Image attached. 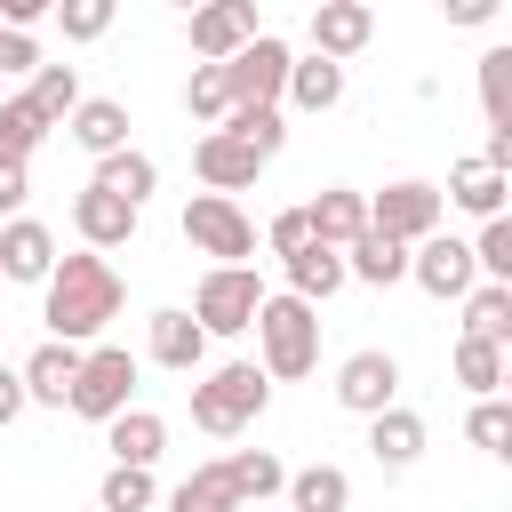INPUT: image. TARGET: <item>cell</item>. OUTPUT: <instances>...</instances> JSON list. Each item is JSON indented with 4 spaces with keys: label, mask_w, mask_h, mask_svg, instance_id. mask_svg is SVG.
Here are the masks:
<instances>
[{
    "label": "cell",
    "mask_w": 512,
    "mask_h": 512,
    "mask_svg": "<svg viewBox=\"0 0 512 512\" xmlns=\"http://www.w3.org/2000/svg\"><path fill=\"white\" fill-rule=\"evenodd\" d=\"M120 312V272L80 248V256H56V272L40 280V320H48V344H88L104 336V320Z\"/></svg>",
    "instance_id": "6da1fadb"
},
{
    "label": "cell",
    "mask_w": 512,
    "mask_h": 512,
    "mask_svg": "<svg viewBox=\"0 0 512 512\" xmlns=\"http://www.w3.org/2000/svg\"><path fill=\"white\" fill-rule=\"evenodd\" d=\"M248 328H256V368H264V376L296 384V376H312V368H320V312H312V304H296L288 288H280V296H264Z\"/></svg>",
    "instance_id": "7a4b0ae2"
},
{
    "label": "cell",
    "mask_w": 512,
    "mask_h": 512,
    "mask_svg": "<svg viewBox=\"0 0 512 512\" xmlns=\"http://www.w3.org/2000/svg\"><path fill=\"white\" fill-rule=\"evenodd\" d=\"M264 400H272V376L256 360H224V368H208L192 384V424L216 432V440H232V432H248L264 416Z\"/></svg>",
    "instance_id": "3957f363"
},
{
    "label": "cell",
    "mask_w": 512,
    "mask_h": 512,
    "mask_svg": "<svg viewBox=\"0 0 512 512\" xmlns=\"http://www.w3.org/2000/svg\"><path fill=\"white\" fill-rule=\"evenodd\" d=\"M288 64L296 48L280 32H256L232 64H224V88H232V112H280V88H288Z\"/></svg>",
    "instance_id": "277c9868"
},
{
    "label": "cell",
    "mask_w": 512,
    "mask_h": 512,
    "mask_svg": "<svg viewBox=\"0 0 512 512\" xmlns=\"http://www.w3.org/2000/svg\"><path fill=\"white\" fill-rule=\"evenodd\" d=\"M128 392H136V352H120V344H96V352H80V376H72V416H88V424H112L120 408H128Z\"/></svg>",
    "instance_id": "5b68a950"
},
{
    "label": "cell",
    "mask_w": 512,
    "mask_h": 512,
    "mask_svg": "<svg viewBox=\"0 0 512 512\" xmlns=\"http://www.w3.org/2000/svg\"><path fill=\"white\" fill-rule=\"evenodd\" d=\"M368 232H384V240H400V248L432 240V232H440V184H424V176H400V184L368 192Z\"/></svg>",
    "instance_id": "8992f818"
},
{
    "label": "cell",
    "mask_w": 512,
    "mask_h": 512,
    "mask_svg": "<svg viewBox=\"0 0 512 512\" xmlns=\"http://www.w3.org/2000/svg\"><path fill=\"white\" fill-rule=\"evenodd\" d=\"M256 304H264V280H256L248 264H216V272L192 288V320H200V336H240V328L256 320Z\"/></svg>",
    "instance_id": "52a82bcc"
},
{
    "label": "cell",
    "mask_w": 512,
    "mask_h": 512,
    "mask_svg": "<svg viewBox=\"0 0 512 512\" xmlns=\"http://www.w3.org/2000/svg\"><path fill=\"white\" fill-rule=\"evenodd\" d=\"M184 240H192L200 256H216V264H248V256H256V224H248L232 200H216V192H192V200H184Z\"/></svg>",
    "instance_id": "ba28073f"
},
{
    "label": "cell",
    "mask_w": 512,
    "mask_h": 512,
    "mask_svg": "<svg viewBox=\"0 0 512 512\" xmlns=\"http://www.w3.org/2000/svg\"><path fill=\"white\" fill-rule=\"evenodd\" d=\"M408 280H416L424 296H440V304H448V296L464 304V296L480 288V272H472V240H448V232L416 240V248H408Z\"/></svg>",
    "instance_id": "9c48e42d"
},
{
    "label": "cell",
    "mask_w": 512,
    "mask_h": 512,
    "mask_svg": "<svg viewBox=\"0 0 512 512\" xmlns=\"http://www.w3.org/2000/svg\"><path fill=\"white\" fill-rule=\"evenodd\" d=\"M336 408L344 416H384V408H400V360L392 352H352L344 368H336Z\"/></svg>",
    "instance_id": "30bf717a"
},
{
    "label": "cell",
    "mask_w": 512,
    "mask_h": 512,
    "mask_svg": "<svg viewBox=\"0 0 512 512\" xmlns=\"http://www.w3.org/2000/svg\"><path fill=\"white\" fill-rule=\"evenodd\" d=\"M256 32H264L256 24V0H208V8H192V56L200 64H232Z\"/></svg>",
    "instance_id": "8fae6325"
},
{
    "label": "cell",
    "mask_w": 512,
    "mask_h": 512,
    "mask_svg": "<svg viewBox=\"0 0 512 512\" xmlns=\"http://www.w3.org/2000/svg\"><path fill=\"white\" fill-rule=\"evenodd\" d=\"M192 176L216 192V200H232V192H248L256 176H264V160L240 144V136H224V128H208L200 144H192Z\"/></svg>",
    "instance_id": "7c38bea8"
},
{
    "label": "cell",
    "mask_w": 512,
    "mask_h": 512,
    "mask_svg": "<svg viewBox=\"0 0 512 512\" xmlns=\"http://www.w3.org/2000/svg\"><path fill=\"white\" fill-rule=\"evenodd\" d=\"M368 40H376V8H368V0H320V8H312V56L344 64V56H360Z\"/></svg>",
    "instance_id": "4fadbf2b"
},
{
    "label": "cell",
    "mask_w": 512,
    "mask_h": 512,
    "mask_svg": "<svg viewBox=\"0 0 512 512\" xmlns=\"http://www.w3.org/2000/svg\"><path fill=\"white\" fill-rule=\"evenodd\" d=\"M304 224H312V240L320 248H352L360 232H368V192H352V184H328V192H312L304 200Z\"/></svg>",
    "instance_id": "5bb4252c"
},
{
    "label": "cell",
    "mask_w": 512,
    "mask_h": 512,
    "mask_svg": "<svg viewBox=\"0 0 512 512\" xmlns=\"http://www.w3.org/2000/svg\"><path fill=\"white\" fill-rule=\"evenodd\" d=\"M56 272V232L48 224H32V216H8L0 224V280H48Z\"/></svg>",
    "instance_id": "9a60e30c"
},
{
    "label": "cell",
    "mask_w": 512,
    "mask_h": 512,
    "mask_svg": "<svg viewBox=\"0 0 512 512\" xmlns=\"http://www.w3.org/2000/svg\"><path fill=\"white\" fill-rule=\"evenodd\" d=\"M64 128H72V144H80V152H96V160L128 152V104H120V96H80Z\"/></svg>",
    "instance_id": "2e32d148"
},
{
    "label": "cell",
    "mask_w": 512,
    "mask_h": 512,
    "mask_svg": "<svg viewBox=\"0 0 512 512\" xmlns=\"http://www.w3.org/2000/svg\"><path fill=\"white\" fill-rule=\"evenodd\" d=\"M144 352L160 360V368H176V376H192L200 360H208V336H200V320L192 312H152V328H144Z\"/></svg>",
    "instance_id": "e0dca14e"
},
{
    "label": "cell",
    "mask_w": 512,
    "mask_h": 512,
    "mask_svg": "<svg viewBox=\"0 0 512 512\" xmlns=\"http://www.w3.org/2000/svg\"><path fill=\"white\" fill-rule=\"evenodd\" d=\"M104 440H112V464L152 472V464H160V448H168V416H152V408H120V416L104 424Z\"/></svg>",
    "instance_id": "ac0fdd59"
},
{
    "label": "cell",
    "mask_w": 512,
    "mask_h": 512,
    "mask_svg": "<svg viewBox=\"0 0 512 512\" xmlns=\"http://www.w3.org/2000/svg\"><path fill=\"white\" fill-rule=\"evenodd\" d=\"M504 192H512V176H496L488 160H456L448 168V192H440V208H464V216H504Z\"/></svg>",
    "instance_id": "d6986e66"
},
{
    "label": "cell",
    "mask_w": 512,
    "mask_h": 512,
    "mask_svg": "<svg viewBox=\"0 0 512 512\" xmlns=\"http://www.w3.org/2000/svg\"><path fill=\"white\" fill-rule=\"evenodd\" d=\"M152 184H160L152 152H112V160H96V176H88V192H104V200H120V208H136V216H144Z\"/></svg>",
    "instance_id": "ffe728a7"
},
{
    "label": "cell",
    "mask_w": 512,
    "mask_h": 512,
    "mask_svg": "<svg viewBox=\"0 0 512 512\" xmlns=\"http://www.w3.org/2000/svg\"><path fill=\"white\" fill-rule=\"evenodd\" d=\"M72 232H80V248H128L136 240V208H120V200H104V192H80L72 200Z\"/></svg>",
    "instance_id": "44dd1931"
},
{
    "label": "cell",
    "mask_w": 512,
    "mask_h": 512,
    "mask_svg": "<svg viewBox=\"0 0 512 512\" xmlns=\"http://www.w3.org/2000/svg\"><path fill=\"white\" fill-rule=\"evenodd\" d=\"M24 400H40V408H64L72 400V376H80V344H40L24 368Z\"/></svg>",
    "instance_id": "7402d4cb"
},
{
    "label": "cell",
    "mask_w": 512,
    "mask_h": 512,
    "mask_svg": "<svg viewBox=\"0 0 512 512\" xmlns=\"http://www.w3.org/2000/svg\"><path fill=\"white\" fill-rule=\"evenodd\" d=\"M368 456H376L384 472H408V464L424 456V416H416V408H384V416H368Z\"/></svg>",
    "instance_id": "603a6c76"
},
{
    "label": "cell",
    "mask_w": 512,
    "mask_h": 512,
    "mask_svg": "<svg viewBox=\"0 0 512 512\" xmlns=\"http://www.w3.org/2000/svg\"><path fill=\"white\" fill-rule=\"evenodd\" d=\"M336 288H344V256H336V248H320V240H304V248L288 256V296L320 312Z\"/></svg>",
    "instance_id": "cb8c5ba5"
},
{
    "label": "cell",
    "mask_w": 512,
    "mask_h": 512,
    "mask_svg": "<svg viewBox=\"0 0 512 512\" xmlns=\"http://www.w3.org/2000/svg\"><path fill=\"white\" fill-rule=\"evenodd\" d=\"M280 96H288L296 112H336V104H344V64H328V56H296Z\"/></svg>",
    "instance_id": "d4e9b609"
},
{
    "label": "cell",
    "mask_w": 512,
    "mask_h": 512,
    "mask_svg": "<svg viewBox=\"0 0 512 512\" xmlns=\"http://www.w3.org/2000/svg\"><path fill=\"white\" fill-rule=\"evenodd\" d=\"M344 280H360V288H392V280H408V248L384 240V232H360V240L344 248Z\"/></svg>",
    "instance_id": "484cf974"
},
{
    "label": "cell",
    "mask_w": 512,
    "mask_h": 512,
    "mask_svg": "<svg viewBox=\"0 0 512 512\" xmlns=\"http://www.w3.org/2000/svg\"><path fill=\"white\" fill-rule=\"evenodd\" d=\"M224 480H232L240 504H264V496L288 488V464H280L272 448H232V456H224Z\"/></svg>",
    "instance_id": "4316f807"
},
{
    "label": "cell",
    "mask_w": 512,
    "mask_h": 512,
    "mask_svg": "<svg viewBox=\"0 0 512 512\" xmlns=\"http://www.w3.org/2000/svg\"><path fill=\"white\" fill-rule=\"evenodd\" d=\"M288 504L296 512H352V480L336 464H304V472H288Z\"/></svg>",
    "instance_id": "83f0119b"
},
{
    "label": "cell",
    "mask_w": 512,
    "mask_h": 512,
    "mask_svg": "<svg viewBox=\"0 0 512 512\" xmlns=\"http://www.w3.org/2000/svg\"><path fill=\"white\" fill-rule=\"evenodd\" d=\"M464 336H480V344H512V288L480 280V288L464 296Z\"/></svg>",
    "instance_id": "f1b7e54d"
},
{
    "label": "cell",
    "mask_w": 512,
    "mask_h": 512,
    "mask_svg": "<svg viewBox=\"0 0 512 512\" xmlns=\"http://www.w3.org/2000/svg\"><path fill=\"white\" fill-rule=\"evenodd\" d=\"M40 136H48V120H40L24 96H0V168H24V160L40 152Z\"/></svg>",
    "instance_id": "f546056e"
},
{
    "label": "cell",
    "mask_w": 512,
    "mask_h": 512,
    "mask_svg": "<svg viewBox=\"0 0 512 512\" xmlns=\"http://www.w3.org/2000/svg\"><path fill=\"white\" fill-rule=\"evenodd\" d=\"M24 104H32L48 128H56V120H72V104H80V72H72V64H40V72H32V88H24Z\"/></svg>",
    "instance_id": "4dcf8cb0"
},
{
    "label": "cell",
    "mask_w": 512,
    "mask_h": 512,
    "mask_svg": "<svg viewBox=\"0 0 512 512\" xmlns=\"http://www.w3.org/2000/svg\"><path fill=\"white\" fill-rule=\"evenodd\" d=\"M168 512H240V496H232L224 464H200V472H184V480H176Z\"/></svg>",
    "instance_id": "1f68e13d"
},
{
    "label": "cell",
    "mask_w": 512,
    "mask_h": 512,
    "mask_svg": "<svg viewBox=\"0 0 512 512\" xmlns=\"http://www.w3.org/2000/svg\"><path fill=\"white\" fill-rule=\"evenodd\" d=\"M456 384H464V392H480V400H496V384H504V344L456 336Z\"/></svg>",
    "instance_id": "d6a6232c"
},
{
    "label": "cell",
    "mask_w": 512,
    "mask_h": 512,
    "mask_svg": "<svg viewBox=\"0 0 512 512\" xmlns=\"http://www.w3.org/2000/svg\"><path fill=\"white\" fill-rule=\"evenodd\" d=\"M184 112H192V120H208V128H224V120H232L224 64H192V80H184Z\"/></svg>",
    "instance_id": "836d02e7"
},
{
    "label": "cell",
    "mask_w": 512,
    "mask_h": 512,
    "mask_svg": "<svg viewBox=\"0 0 512 512\" xmlns=\"http://www.w3.org/2000/svg\"><path fill=\"white\" fill-rule=\"evenodd\" d=\"M480 112H488V128H512V48L480 56Z\"/></svg>",
    "instance_id": "e575fe53"
},
{
    "label": "cell",
    "mask_w": 512,
    "mask_h": 512,
    "mask_svg": "<svg viewBox=\"0 0 512 512\" xmlns=\"http://www.w3.org/2000/svg\"><path fill=\"white\" fill-rule=\"evenodd\" d=\"M472 272L496 280V288H512V216H488V224H480V240H472Z\"/></svg>",
    "instance_id": "d590c367"
},
{
    "label": "cell",
    "mask_w": 512,
    "mask_h": 512,
    "mask_svg": "<svg viewBox=\"0 0 512 512\" xmlns=\"http://www.w3.org/2000/svg\"><path fill=\"white\" fill-rule=\"evenodd\" d=\"M96 504H104V512H152V472L112 464V472L96 480Z\"/></svg>",
    "instance_id": "8d00e7d4"
},
{
    "label": "cell",
    "mask_w": 512,
    "mask_h": 512,
    "mask_svg": "<svg viewBox=\"0 0 512 512\" xmlns=\"http://www.w3.org/2000/svg\"><path fill=\"white\" fill-rule=\"evenodd\" d=\"M224 136H240L256 160H272V152L288 144V120H280V112H232V120H224Z\"/></svg>",
    "instance_id": "74e56055"
},
{
    "label": "cell",
    "mask_w": 512,
    "mask_h": 512,
    "mask_svg": "<svg viewBox=\"0 0 512 512\" xmlns=\"http://www.w3.org/2000/svg\"><path fill=\"white\" fill-rule=\"evenodd\" d=\"M464 432H472L480 456H512V408H504V400H480V408L464 416Z\"/></svg>",
    "instance_id": "f35d334b"
},
{
    "label": "cell",
    "mask_w": 512,
    "mask_h": 512,
    "mask_svg": "<svg viewBox=\"0 0 512 512\" xmlns=\"http://www.w3.org/2000/svg\"><path fill=\"white\" fill-rule=\"evenodd\" d=\"M48 16L64 24V40H104L112 32V0H56Z\"/></svg>",
    "instance_id": "ab89813d"
},
{
    "label": "cell",
    "mask_w": 512,
    "mask_h": 512,
    "mask_svg": "<svg viewBox=\"0 0 512 512\" xmlns=\"http://www.w3.org/2000/svg\"><path fill=\"white\" fill-rule=\"evenodd\" d=\"M304 240H312V224H304V208H280V216H272V224H264V248H272V256H280V264H288V256H296V248H304Z\"/></svg>",
    "instance_id": "60d3db41"
},
{
    "label": "cell",
    "mask_w": 512,
    "mask_h": 512,
    "mask_svg": "<svg viewBox=\"0 0 512 512\" xmlns=\"http://www.w3.org/2000/svg\"><path fill=\"white\" fill-rule=\"evenodd\" d=\"M8 72H40V48H32V32H0V80Z\"/></svg>",
    "instance_id": "b9f144b4"
},
{
    "label": "cell",
    "mask_w": 512,
    "mask_h": 512,
    "mask_svg": "<svg viewBox=\"0 0 512 512\" xmlns=\"http://www.w3.org/2000/svg\"><path fill=\"white\" fill-rule=\"evenodd\" d=\"M24 408H32V400H24V376H16L8 360H0V424H16Z\"/></svg>",
    "instance_id": "7bdbcfd3"
},
{
    "label": "cell",
    "mask_w": 512,
    "mask_h": 512,
    "mask_svg": "<svg viewBox=\"0 0 512 512\" xmlns=\"http://www.w3.org/2000/svg\"><path fill=\"white\" fill-rule=\"evenodd\" d=\"M472 160H488L496 176H512V128H488V144H480Z\"/></svg>",
    "instance_id": "ee69618b"
},
{
    "label": "cell",
    "mask_w": 512,
    "mask_h": 512,
    "mask_svg": "<svg viewBox=\"0 0 512 512\" xmlns=\"http://www.w3.org/2000/svg\"><path fill=\"white\" fill-rule=\"evenodd\" d=\"M24 200H32V176L24 168H0V216H16Z\"/></svg>",
    "instance_id": "f6af8a7d"
},
{
    "label": "cell",
    "mask_w": 512,
    "mask_h": 512,
    "mask_svg": "<svg viewBox=\"0 0 512 512\" xmlns=\"http://www.w3.org/2000/svg\"><path fill=\"white\" fill-rule=\"evenodd\" d=\"M496 0H448V24H488Z\"/></svg>",
    "instance_id": "bcb514c9"
}]
</instances>
